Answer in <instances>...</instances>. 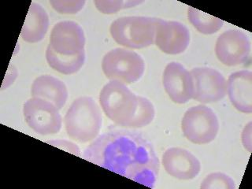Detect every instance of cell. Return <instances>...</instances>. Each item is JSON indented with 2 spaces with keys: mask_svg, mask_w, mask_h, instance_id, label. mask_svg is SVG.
Segmentation results:
<instances>
[{
  "mask_svg": "<svg viewBox=\"0 0 252 189\" xmlns=\"http://www.w3.org/2000/svg\"><path fill=\"white\" fill-rule=\"evenodd\" d=\"M83 158L136 183L154 188L159 161L152 144L140 132L112 130L86 148Z\"/></svg>",
  "mask_w": 252,
  "mask_h": 189,
  "instance_id": "1",
  "label": "cell"
},
{
  "mask_svg": "<svg viewBox=\"0 0 252 189\" xmlns=\"http://www.w3.org/2000/svg\"><path fill=\"white\" fill-rule=\"evenodd\" d=\"M64 123L68 136L79 143H88L94 140L100 132L102 114L93 98L80 97L67 110Z\"/></svg>",
  "mask_w": 252,
  "mask_h": 189,
  "instance_id": "2",
  "label": "cell"
},
{
  "mask_svg": "<svg viewBox=\"0 0 252 189\" xmlns=\"http://www.w3.org/2000/svg\"><path fill=\"white\" fill-rule=\"evenodd\" d=\"M158 18L129 16L115 20L110 32L114 41L131 49H141L155 43Z\"/></svg>",
  "mask_w": 252,
  "mask_h": 189,
  "instance_id": "3",
  "label": "cell"
},
{
  "mask_svg": "<svg viewBox=\"0 0 252 189\" xmlns=\"http://www.w3.org/2000/svg\"><path fill=\"white\" fill-rule=\"evenodd\" d=\"M99 103L107 118L126 128L137 106V95L125 84L111 81L102 88Z\"/></svg>",
  "mask_w": 252,
  "mask_h": 189,
  "instance_id": "4",
  "label": "cell"
},
{
  "mask_svg": "<svg viewBox=\"0 0 252 189\" xmlns=\"http://www.w3.org/2000/svg\"><path fill=\"white\" fill-rule=\"evenodd\" d=\"M102 69L110 81L130 85L141 78L145 69L144 59L135 51L115 48L102 59Z\"/></svg>",
  "mask_w": 252,
  "mask_h": 189,
  "instance_id": "5",
  "label": "cell"
},
{
  "mask_svg": "<svg viewBox=\"0 0 252 189\" xmlns=\"http://www.w3.org/2000/svg\"><path fill=\"white\" fill-rule=\"evenodd\" d=\"M181 128L184 136L193 144H207L215 140L219 133V119L208 106H192L185 112Z\"/></svg>",
  "mask_w": 252,
  "mask_h": 189,
  "instance_id": "6",
  "label": "cell"
},
{
  "mask_svg": "<svg viewBox=\"0 0 252 189\" xmlns=\"http://www.w3.org/2000/svg\"><path fill=\"white\" fill-rule=\"evenodd\" d=\"M59 110L53 103L32 97L24 104V118L28 126L36 133L53 135L59 132L63 125Z\"/></svg>",
  "mask_w": 252,
  "mask_h": 189,
  "instance_id": "7",
  "label": "cell"
},
{
  "mask_svg": "<svg viewBox=\"0 0 252 189\" xmlns=\"http://www.w3.org/2000/svg\"><path fill=\"white\" fill-rule=\"evenodd\" d=\"M190 73L194 87L193 99L202 103H212L225 96L227 81L220 72L208 67H199Z\"/></svg>",
  "mask_w": 252,
  "mask_h": 189,
  "instance_id": "8",
  "label": "cell"
},
{
  "mask_svg": "<svg viewBox=\"0 0 252 189\" xmlns=\"http://www.w3.org/2000/svg\"><path fill=\"white\" fill-rule=\"evenodd\" d=\"M250 52V40L240 30L224 32L219 35L215 46L217 58L227 66H236L246 63Z\"/></svg>",
  "mask_w": 252,
  "mask_h": 189,
  "instance_id": "9",
  "label": "cell"
},
{
  "mask_svg": "<svg viewBox=\"0 0 252 189\" xmlns=\"http://www.w3.org/2000/svg\"><path fill=\"white\" fill-rule=\"evenodd\" d=\"M189 43L190 32L185 25L158 18L154 43L162 52L168 55H179L187 49Z\"/></svg>",
  "mask_w": 252,
  "mask_h": 189,
  "instance_id": "10",
  "label": "cell"
},
{
  "mask_svg": "<svg viewBox=\"0 0 252 189\" xmlns=\"http://www.w3.org/2000/svg\"><path fill=\"white\" fill-rule=\"evenodd\" d=\"M50 47L58 54L76 55L85 51V36L82 28L70 21L59 22L51 30Z\"/></svg>",
  "mask_w": 252,
  "mask_h": 189,
  "instance_id": "11",
  "label": "cell"
},
{
  "mask_svg": "<svg viewBox=\"0 0 252 189\" xmlns=\"http://www.w3.org/2000/svg\"><path fill=\"white\" fill-rule=\"evenodd\" d=\"M164 89L171 100L184 104L192 98L194 87L191 73L181 63H170L166 65L162 77Z\"/></svg>",
  "mask_w": 252,
  "mask_h": 189,
  "instance_id": "12",
  "label": "cell"
},
{
  "mask_svg": "<svg viewBox=\"0 0 252 189\" xmlns=\"http://www.w3.org/2000/svg\"><path fill=\"white\" fill-rule=\"evenodd\" d=\"M161 163L168 174L179 180L194 179L201 170V164L187 150L171 148L165 151Z\"/></svg>",
  "mask_w": 252,
  "mask_h": 189,
  "instance_id": "13",
  "label": "cell"
},
{
  "mask_svg": "<svg viewBox=\"0 0 252 189\" xmlns=\"http://www.w3.org/2000/svg\"><path fill=\"white\" fill-rule=\"evenodd\" d=\"M227 93L236 110L245 114L252 112V73L240 70L232 73L227 81Z\"/></svg>",
  "mask_w": 252,
  "mask_h": 189,
  "instance_id": "14",
  "label": "cell"
},
{
  "mask_svg": "<svg viewBox=\"0 0 252 189\" xmlns=\"http://www.w3.org/2000/svg\"><path fill=\"white\" fill-rule=\"evenodd\" d=\"M32 96L53 103L59 110L65 106L68 98V90L63 81L50 75L37 77L32 85Z\"/></svg>",
  "mask_w": 252,
  "mask_h": 189,
  "instance_id": "15",
  "label": "cell"
},
{
  "mask_svg": "<svg viewBox=\"0 0 252 189\" xmlns=\"http://www.w3.org/2000/svg\"><path fill=\"white\" fill-rule=\"evenodd\" d=\"M49 28V17L43 6L32 2L21 32L24 41L35 43L41 41Z\"/></svg>",
  "mask_w": 252,
  "mask_h": 189,
  "instance_id": "16",
  "label": "cell"
},
{
  "mask_svg": "<svg viewBox=\"0 0 252 189\" xmlns=\"http://www.w3.org/2000/svg\"><path fill=\"white\" fill-rule=\"evenodd\" d=\"M46 59L51 68L65 75L76 73L85 61V51L76 55H63L55 52L49 45L46 51Z\"/></svg>",
  "mask_w": 252,
  "mask_h": 189,
  "instance_id": "17",
  "label": "cell"
},
{
  "mask_svg": "<svg viewBox=\"0 0 252 189\" xmlns=\"http://www.w3.org/2000/svg\"><path fill=\"white\" fill-rule=\"evenodd\" d=\"M188 18L190 23L199 32L206 35L215 33L222 28L224 22L215 16L209 15L204 12L189 6Z\"/></svg>",
  "mask_w": 252,
  "mask_h": 189,
  "instance_id": "18",
  "label": "cell"
},
{
  "mask_svg": "<svg viewBox=\"0 0 252 189\" xmlns=\"http://www.w3.org/2000/svg\"><path fill=\"white\" fill-rule=\"evenodd\" d=\"M156 115V110L152 102L144 97L137 96V106L133 116L126 128H139L152 123Z\"/></svg>",
  "mask_w": 252,
  "mask_h": 189,
  "instance_id": "19",
  "label": "cell"
},
{
  "mask_svg": "<svg viewBox=\"0 0 252 189\" xmlns=\"http://www.w3.org/2000/svg\"><path fill=\"white\" fill-rule=\"evenodd\" d=\"M203 189H234L235 181L223 173H213L207 176L200 185Z\"/></svg>",
  "mask_w": 252,
  "mask_h": 189,
  "instance_id": "20",
  "label": "cell"
},
{
  "mask_svg": "<svg viewBox=\"0 0 252 189\" xmlns=\"http://www.w3.org/2000/svg\"><path fill=\"white\" fill-rule=\"evenodd\" d=\"M142 1H102L98 0L94 1V3L101 13L105 14H115L119 10L128 8L134 7L139 4L142 3Z\"/></svg>",
  "mask_w": 252,
  "mask_h": 189,
  "instance_id": "21",
  "label": "cell"
},
{
  "mask_svg": "<svg viewBox=\"0 0 252 189\" xmlns=\"http://www.w3.org/2000/svg\"><path fill=\"white\" fill-rule=\"evenodd\" d=\"M49 2L54 10L60 14H75L82 10L86 2L84 0H51Z\"/></svg>",
  "mask_w": 252,
  "mask_h": 189,
  "instance_id": "22",
  "label": "cell"
},
{
  "mask_svg": "<svg viewBox=\"0 0 252 189\" xmlns=\"http://www.w3.org/2000/svg\"><path fill=\"white\" fill-rule=\"evenodd\" d=\"M47 144H52L55 147L60 148V149L65 150L67 152H70L74 156L81 157V152L76 144H73L72 142L67 141V140H51L47 141Z\"/></svg>",
  "mask_w": 252,
  "mask_h": 189,
  "instance_id": "23",
  "label": "cell"
},
{
  "mask_svg": "<svg viewBox=\"0 0 252 189\" xmlns=\"http://www.w3.org/2000/svg\"><path fill=\"white\" fill-rule=\"evenodd\" d=\"M252 123L251 122L246 125L243 130L242 136H241L243 146L249 152H252Z\"/></svg>",
  "mask_w": 252,
  "mask_h": 189,
  "instance_id": "24",
  "label": "cell"
}]
</instances>
